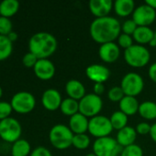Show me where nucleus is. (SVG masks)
Wrapping results in <instances>:
<instances>
[{
	"instance_id": "47",
	"label": "nucleus",
	"mask_w": 156,
	"mask_h": 156,
	"mask_svg": "<svg viewBox=\"0 0 156 156\" xmlns=\"http://www.w3.org/2000/svg\"><path fill=\"white\" fill-rule=\"evenodd\" d=\"M154 39H155V40H156V31H155V32H154Z\"/></svg>"
},
{
	"instance_id": "36",
	"label": "nucleus",
	"mask_w": 156,
	"mask_h": 156,
	"mask_svg": "<svg viewBox=\"0 0 156 156\" xmlns=\"http://www.w3.org/2000/svg\"><path fill=\"white\" fill-rule=\"evenodd\" d=\"M39 58L34 54H32L31 52H28L24 55L22 58V63L26 68H34Z\"/></svg>"
},
{
	"instance_id": "15",
	"label": "nucleus",
	"mask_w": 156,
	"mask_h": 156,
	"mask_svg": "<svg viewBox=\"0 0 156 156\" xmlns=\"http://www.w3.org/2000/svg\"><path fill=\"white\" fill-rule=\"evenodd\" d=\"M98 54L100 58L107 63H112L115 62L120 54V48L117 44L114 42H109V43H105L102 44L99 48Z\"/></svg>"
},
{
	"instance_id": "35",
	"label": "nucleus",
	"mask_w": 156,
	"mask_h": 156,
	"mask_svg": "<svg viewBox=\"0 0 156 156\" xmlns=\"http://www.w3.org/2000/svg\"><path fill=\"white\" fill-rule=\"evenodd\" d=\"M119 45L125 48L128 49L129 48H131V46H133V38L131 37V36L127 35V34H120L119 37Z\"/></svg>"
},
{
	"instance_id": "12",
	"label": "nucleus",
	"mask_w": 156,
	"mask_h": 156,
	"mask_svg": "<svg viewBox=\"0 0 156 156\" xmlns=\"http://www.w3.org/2000/svg\"><path fill=\"white\" fill-rule=\"evenodd\" d=\"M33 70L36 77L42 80H51L55 74L54 64L47 58L39 59L34 66Z\"/></svg>"
},
{
	"instance_id": "3",
	"label": "nucleus",
	"mask_w": 156,
	"mask_h": 156,
	"mask_svg": "<svg viewBox=\"0 0 156 156\" xmlns=\"http://www.w3.org/2000/svg\"><path fill=\"white\" fill-rule=\"evenodd\" d=\"M74 134L69 127L64 124L54 125L49 133V140L51 145L58 150H65L73 145Z\"/></svg>"
},
{
	"instance_id": "4",
	"label": "nucleus",
	"mask_w": 156,
	"mask_h": 156,
	"mask_svg": "<svg viewBox=\"0 0 156 156\" xmlns=\"http://www.w3.org/2000/svg\"><path fill=\"white\" fill-rule=\"evenodd\" d=\"M149 50L142 45H133L124 52L125 61L133 68H143L150 61Z\"/></svg>"
},
{
	"instance_id": "46",
	"label": "nucleus",
	"mask_w": 156,
	"mask_h": 156,
	"mask_svg": "<svg viewBox=\"0 0 156 156\" xmlns=\"http://www.w3.org/2000/svg\"><path fill=\"white\" fill-rule=\"evenodd\" d=\"M86 156H97V155L93 153V154H86Z\"/></svg>"
},
{
	"instance_id": "5",
	"label": "nucleus",
	"mask_w": 156,
	"mask_h": 156,
	"mask_svg": "<svg viewBox=\"0 0 156 156\" xmlns=\"http://www.w3.org/2000/svg\"><path fill=\"white\" fill-rule=\"evenodd\" d=\"M22 128L20 122L12 117L0 121V138L6 143L14 144L20 139Z\"/></svg>"
},
{
	"instance_id": "39",
	"label": "nucleus",
	"mask_w": 156,
	"mask_h": 156,
	"mask_svg": "<svg viewBox=\"0 0 156 156\" xmlns=\"http://www.w3.org/2000/svg\"><path fill=\"white\" fill-rule=\"evenodd\" d=\"M105 91V87L103 83H95L94 85V93L97 95H101Z\"/></svg>"
},
{
	"instance_id": "17",
	"label": "nucleus",
	"mask_w": 156,
	"mask_h": 156,
	"mask_svg": "<svg viewBox=\"0 0 156 156\" xmlns=\"http://www.w3.org/2000/svg\"><path fill=\"white\" fill-rule=\"evenodd\" d=\"M89 121L87 117L78 112L73 115L69 121V128L74 134H84L88 131Z\"/></svg>"
},
{
	"instance_id": "23",
	"label": "nucleus",
	"mask_w": 156,
	"mask_h": 156,
	"mask_svg": "<svg viewBox=\"0 0 156 156\" xmlns=\"http://www.w3.org/2000/svg\"><path fill=\"white\" fill-rule=\"evenodd\" d=\"M19 2L17 0H3L0 2V16L10 18L17 13Z\"/></svg>"
},
{
	"instance_id": "8",
	"label": "nucleus",
	"mask_w": 156,
	"mask_h": 156,
	"mask_svg": "<svg viewBox=\"0 0 156 156\" xmlns=\"http://www.w3.org/2000/svg\"><path fill=\"white\" fill-rule=\"evenodd\" d=\"M103 107V101L100 96L90 93L79 101V112L86 117H95L100 112Z\"/></svg>"
},
{
	"instance_id": "28",
	"label": "nucleus",
	"mask_w": 156,
	"mask_h": 156,
	"mask_svg": "<svg viewBox=\"0 0 156 156\" xmlns=\"http://www.w3.org/2000/svg\"><path fill=\"white\" fill-rule=\"evenodd\" d=\"M109 119H110L113 129L120 131V130H121L127 126L128 116L124 112H122L121 111L115 112Z\"/></svg>"
},
{
	"instance_id": "32",
	"label": "nucleus",
	"mask_w": 156,
	"mask_h": 156,
	"mask_svg": "<svg viewBox=\"0 0 156 156\" xmlns=\"http://www.w3.org/2000/svg\"><path fill=\"white\" fill-rule=\"evenodd\" d=\"M13 25L9 18L0 16V35L1 36H8L13 30Z\"/></svg>"
},
{
	"instance_id": "9",
	"label": "nucleus",
	"mask_w": 156,
	"mask_h": 156,
	"mask_svg": "<svg viewBox=\"0 0 156 156\" xmlns=\"http://www.w3.org/2000/svg\"><path fill=\"white\" fill-rule=\"evenodd\" d=\"M112 131L113 127L110 119L106 116L97 115L89 120L88 132L91 135L97 137V139L108 137Z\"/></svg>"
},
{
	"instance_id": "30",
	"label": "nucleus",
	"mask_w": 156,
	"mask_h": 156,
	"mask_svg": "<svg viewBox=\"0 0 156 156\" xmlns=\"http://www.w3.org/2000/svg\"><path fill=\"white\" fill-rule=\"evenodd\" d=\"M120 156H143V151L139 145L134 144L130 146L124 147Z\"/></svg>"
},
{
	"instance_id": "20",
	"label": "nucleus",
	"mask_w": 156,
	"mask_h": 156,
	"mask_svg": "<svg viewBox=\"0 0 156 156\" xmlns=\"http://www.w3.org/2000/svg\"><path fill=\"white\" fill-rule=\"evenodd\" d=\"M139 107H140V104L135 97L125 96L120 101V109L127 116L133 115L137 112H139Z\"/></svg>"
},
{
	"instance_id": "33",
	"label": "nucleus",
	"mask_w": 156,
	"mask_h": 156,
	"mask_svg": "<svg viewBox=\"0 0 156 156\" xmlns=\"http://www.w3.org/2000/svg\"><path fill=\"white\" fill-rule=\"evenodd\" d=\"M13 112L10 102L0 101V121L9 118Z\"/></svg>"
},
{
	"instance_id": "7",
	"label": "nucleus",
	"mask_w": 156,
	"mask_h": 156,
	"mask_svg": "<svg viewBox=\"0 0 156 156\" xmlns=\"http://www.w3.org/2000/svg\"><path fill=\"white\" fill-rule=\"evenodd\" d=\"M10 104L14 112L19 114H27L34 110L36 100L30 92L19 91L13 95Z\"/></svg>"
},
{
	"instance_id": "16",
	"label": "nucleus",
	"mask_w": 156,
	"mask_h": 156,
	"mask_svg": "<svg viewBox=\"0 0 156 156\" xmlns=\"http://www.w3.org/2000/svg\"><path fill=\"white\" fill-rule=\"evenodd\" d=\"M112 6L111 0H91L89 2V9L97 18L108 16Z\"/></svg>"
},
{
	"instance_id": "37",
	"label": "nucleus",
	"mask_w": 156,
	"mask_h": 156,
	"mask_svg": "<svg viewBox=\"0 0 156 156\" xmlns=\"http://www.w3.org/2000/svg\"><path fill=\"white\" fill-rule=\"evenodd\" d=\"M29 156H52V154L47 148L39 146L30 153Z\"/></svg>"
},
{
	"instance_id": "43",
	"label": "nucleus",
	"mask_w": 156,
	"mask_h": 156,
	"mask_svg": "<svg viewBox=\"0 0 156 156\" xmlns=\"http://www.w3.org/2000/svg\"><path fill=\"white\" fill-rule=\"evenodd\" d=\"M145 4L148 5H150L154 9H156V0H146Z\"/></svg>"
},
{
	"instance_id": "40",
	"label": "nucleus",
	"mask_w": 156,
	"mask_h": 156,
	"mask_svg": "<svg viewBox=\"0 0 156 156\" xmlns=\"http://www.w3.org/2000/svg\"><path fill=\"white\" fill-rule=\"evenodd\" d=\"M149 76L151 80L156 83V62L152 64L149 68Z\"/></svg>"
},
{
	"instance_id": "26",
	"label": "nucleus",
	"mask_w": 156,
	"mask_h": 156,
	"mask_svg": "<svg viewBox=\"0 0 156 156\" xmlns=\"http://www.w3.org/2000/svg\"><path fill=\"white\" fill-rule=\"evenodd\" d=\"M140 115L146 120L156 119V103L154 101H143L139 107Z\"/></svg>"
},
{
	"instance_id": "38",
	"label": "nucleus",
	"mask_w": 156,
	"mask_h": 156,
	"mask_svg": "<svg viewBox=\"0 0 156 156\" xmlns=\"http://www.w3.org/2000/svg\"><path fill=\"white\" fill-rule=\"evenodd\" d=\"M151 125L148 124L147 122H141L137 125L136 127V132L137 133L139 134H142V135H145V134H148L150 133L151 132Z\"/></svg>"
},
{
	"instance_id": "19",
	"label": "nucleus",
	"mask_w": 156,
	"mask_h": 156,
	"mask_svg": "<svg viewBox=\"0 0 156 156\" xmlns=\"http://www.w3.org/2000/svg\"><path fill=\"white\" fill-rule=\"evenodd\" d=\"M65 90L69 98L75 101H80L86 96L85 86L77 80H70L65 86Z\"/></svg>"
},
{
	"instance_id": "29",
	"label": "nucleus",
	"mask_w": 156,
	"mask_h": 156,
	"mask_svg": "<svg viewBox=\"0 0 156 156\" xmlns=\"http://www.w3.org/2000/svg\"><path fill=\"white\" fill-rule=\"evenodd\" d=\"M89 144H90V139L86 133L74 134L73 139V146H74L76 149L85 150L89 146Z\"/></svg>"
},
{
	"instance_id": "21",
	"label": "nucleus",
	"mask_w": 156,
	"mask_h": 156,
	"mask_svg": "<svg viewBox=\"0 0 156 156\" xmlns=\"http://www.w3.org/2000/svg\"><path fill=\"white\" fill-rule=\"evenodd\" d=\"M133 0H117L114 3V9L118 16L124 17L133 14L135 10Z\"/></svg>"
},
{
	"instance_id": "6",
	"label": "nucleus",
	"mask_w": 156,
	"mask_h": 156,
	"mask_svg": "<svg viewBox=\"0 0 156 156\" xmlns=\"http://www.w3.org/2000/svg\"><path fill=\"white\" fill-rule=\"evenodd\" d=\"M122 150L117 140L109 136L98 138L93 144V152L97 156H118Z\"/></svg>"
},
{
	"instance_id": "27",
	"label": "nucleus",
	"mask_w": 156,
	"mask_h": 156,
	"mask_svg": "<svg viewBox=\"0 0 156 156\" xmlns=\"http://www.w3.org/2000/svg\"><path fill=\"white\" fill-rule=\"evenodd\" d=\"M13 51V43L6 36L0 35V61L8 58Z\"/></svg>"
},
{
	"instance_id": "13",
	"label": "nucleus",
	"mask_w": 156,
	"mask_h": 156,
	"mask_svg": "<svg viewBox=\"0 0 156 156\" xmlns=\"http://www.w3.org/2000/svg\"><path fill=\"white\" fill-rule=\"evenodd\" d=\"M62 96L60 92L54 89L46 90L41 97V103L43 107L51 112H54L61 107L62 104Z\"/></svg>"
},
{
	"instance_id": "42",
	"label": "nucleus",
	"mask_w": 156,
	"mask_h": 156,
	"mask_svg": "<svg viewBox=\"0 0 156 156\" xmlns=\"http://www.w3.org/2000/svg\"><path fill=\"white\" fill-rule=\"evenodd\" d=\"M7 37H8V38H9V40L13 43L14 41H16V40L17 39V34L16 32L12 31V32L7 36Z\"/></svg>"
},
{
	"instance_id": "31",
	"label": "nucleus",
	"mask_w": 156,
	"mask_h": 156,
	"mask_svg": "<svg viewBox=\"0 0 156 156\" xmlns=\"http://www.w3.org/2000/svg\"><path fill=\"white\" fill-rule=\"evenodd\" d=\"M108 99L111 101H114V102H120L124 97H125V94L121 89V87H118V86H115L113 88H111L109 90H108Z\"/></svg>"
},
{
	"instance_id": "14",
	"label": "nucleus",
	"mask_w": 156,
	"mask_h": 156,
	"mask_svg": "<svg viewBox=\"0 0 156 156\" xmlns=\"http://www.w3.org/2000/svg\"><path fill=\"white\" fill-rule=\"evenodd\" d=\"M86 74L88 79L95 83H103L107 81L110 76L109 69L100 64H93L86 68Z\"/></svg>"
},
{
	"instance_id": "22",
	"label": "nucleus",
	"mask_w": 156,
	"mask_h": 156,
	"mask_svg": "<svg viewBox=\"0 0 156 156\" xmlns=\"http://www.w3.org/2000/svg\"><path fill=\"white\" fill-rule=\"evenodd\" d=\"M154 37V32L149 27H138L133 33L134 40L139 44H148Z\"/></svg>"
},
{
	"instance_id": "34",
	"label": "nucleus",
	"mask_w": 156,
	"mask_h": 156,
	"mask_svg": "<svg viewBox=\"0 0 156 156\" xmlns=\"http://www.w3.org/2000/svg\"><path fill=\"white\" fill-rule=\"evenodd\" d=\"M137 27H138V26L136 25V23L132 19H128L122 24L121 30L123 31L124 34L131 36V35H133V33L135 32Z\"/></svg>"
},
{
	"instance_id": "45",
	"label": "nucleus",
	"mask_w": 156,
	"mask_h": 156,
	"mask_svg": "<svg viewBox=\"0 0 156 156\" xmlns=\"http://www.w3.org/2000/svg\"><path fill=\"white\" fill-rule=\"evenodd\" d=\"M2 95H3V90H2V88H1V86H0V99H1V97H2Z\"/></svg>"
},
{
	"instance_id": "44",
	"label": "nucleus",
	"mask_w": 156,
	"mask_h": 156,
	"mask_svg": "<svg viewBox=\"0 0 156 156\" xmlns=\"http://www.w3.org/2000/svg\"><path fill=\"white\" fill-rule=\"evenodd\" d=\"M149 44H150V46H151V47H156V40L154 38V39L149 43Z\"/></svg>"
},
{
	"instance_id": "2",
	"label": "nucleus",
	"mask_w": 156,
	"mask_h": 156,
	"mask_svg": "<svg viewBox=\"0 0 156 156\" xmlns=\"http://www.w3.org/2000/svg\"><path fill=\"white\" fill-rule=\"evenodd\" d=\"M57 48L55 37L47 32L34 34L29 41V52L34 54L39 59L47 58L51 56Z\"/></svg>"
},
{
	"instance_id": "18",
	"label": "nucleus",
	"mask_w": 156,
	"mask_h": 156,
	"mask_svg": "<svg viewBox=\"0 0 156 156\" xmlns=\"http://www.w3.org/2000/svg\"><path fill=\"white\" fill-rule=\"evenodd\" d=\"M137 137V132L131 126H126L125 128L120 130L117 134V142L121 147H127L134 144Z\"/></svg>"
},
{
	"instance_id": "10",
	"label": "nucleus",
	"mask_w": 156,
	"mask_h": 156,
	"mask_svg": "<svg viewBox=\"0 0 156 156\" xmlns=\"http://www.w3.org/2000/svg\"><path fill=\"white\" fill-rule=\"evenodd\" d=\"M120 87L125 96L135 97L139 95L144 88L143 79L137 73L129 72L123 77Z\"/></svg>"
},
{
	"instance_id": "41",
	"label": "nucleus",
	"mask_w": 156,
	"mask_h": 156,
	"mask_svg": "<svg viewBox=\"0 0 156 156\" xmlns=\"http://www.w3.org/2000/svg\"><path fill=\"white\" fill-rule=\"evenodd\" d=\"M150 135H151V138L153 139V141L154 143H156V123L152 125L151 132H150Z\"/></svg>"
},
{
	"instance_id": "1",
	"label": "nucleus",
	"mask_w": 156,
	"mask_h": 156,
	"mask_svg": "<svg viewBox=\"0 0 156 156\" xmlns=\"http://www.w3.org/2000/svg\"><path fill=\"white\" fill-rule=\"evenodd\" d=\"M121 31V26L119 20L112 16L96 18L90 26V35L92 38L102 44L113 42L119 38Z\"/></svg>"
},
{
	"instance_id": "25",
	"label": "nucleus",
	"mask_w": 156,
	"mask_h": 156,
	"mask_svg": "<svg viewBox=\"0 0 156 156\" xmlns=\"http://www.w3.org/2000/svg\"><path fill=\"white\" fill-rule=\"evenodd\" d=\"M60 110L64 115L72 117L73 115L79 112V101L71 98L64 99L62 101Z\"/></svg>"
},
{
	"instance_id": "24",
	"label": "nucleus",
	"mask_w": 156,
	"mask_h": 156,
	"mask_svg": "<svg viewBox=\"0 0 156 156\" xmlns=\"http://www.w3.org/2000/svg\"><path fill=\"white\" fill-rule=\"evenodd\" d=\"M30 144L25 139H19L12 144L11 155L12 156H28L30 154Z\"/></svg>"
},
{
	"instance_id": "11",
	"label": "nucleus",
	"mask_w": 156,
	"mask_h": 156,
	"mask_svg": "<svg viewBox=\"0 0 156 156\" xmlns=\"http://www.w3.org/2000/svg\"><path fill=\"white\" fill-rule=\"evenodd\" d=\"M155 18V9L146 4L136 7L132 14V20L138 27H148L154 22Z\"/></svg>"
}]
</instances>
